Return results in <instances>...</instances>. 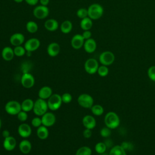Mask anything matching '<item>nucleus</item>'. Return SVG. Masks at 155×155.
I'll return each mask as SVG.
<instances>
[{
  "label": "nucleus",
  "instance_id": "f257e3e1",
  "mask_svg": "<svg viewBox=\"0 0 155 155\" xmlns=\"http://www.w3.org/2000/svg\"><path fill=\"white\" fill-rule=\"evenodd\" d=\"M120 118L115 112L109 111L104 117V123L105 126L111 130L117 128L120 125Z\"/></svg>",
  "mask_w": 155,
  "mask_h": 155
},
{
  "label": "nucleus",
  "instance_id": "f03ea898",
  "mask_svg": "<svg viewBox=\"0 0 155 155\" xmlns=\"http://www.w3.org/2000/svg\"><path fill=\"white\" fill-rule=\"evenodd\" d=\"M88 16L92 20H97L100 19L104 14L103 7L97 3L91 4L87 8Z\"/></svg>",
  "mask_w": 155,
  "mask_h": 155
},
{
  "label": "nucleus",
  "instance_id": "7ed1b4c3",
  "mask_svg": "<svg viewBox=\"0 0 155 155\" xmlns=\"http://www.w3.org/2000/svg\"><path fill=\"white\" fill-rule=\"evenodd\" d=\"M48 109L47 102L45 100L39 98L34 102L33 111L35 115L38 116H42L47 112Z\"/></svg>",
  "mask_w": 155,
  "mask_h": 155
},
{
  "label": "nucleus",
  "instance_id": "20e7f679",
  "mask_svg": "<svg viewBox=\"0 0 155 155\" xmlns=\"http://www.w3.org/2000/svg\"><path fill=\"white\" fill-rule=\"evenodd\" d=\"M5 111L10 115H17L21 110V104L16 101H10L5 105Z\"/></svg>",
  "mask_w": 155,
  "mask_h": 155
},
{
  "label": "nucleus",
  "instance_id": "39448f33",
  "mask_svg": "<svg viewBox=\"0 0 155 155\" xmlns=\"http://www.w3.org/2000/svg\"><path fill=\"white\" fill-rule=\"evenodd\" d=\"M47 102L48 108L51 111L58 110L62 103L61 96L57 93L52 94V95L47 99Z\"/></svg>",
  "mask_w": 155,
  "mask_h": 155
},
{
  "label": "nucleus",
  "instance_id": "423d86ee",
  "mask_svg": "<svg viewBox=\"0 0 155 155\" xmlns=\"http://www.w3.org/2000/svg\"><path fill=\"white\" fill-rule=\"evenodd\" d=\"M78 104L85 108H91L94 105V99L93 97L87 93H82L78 97Z\"/></svg>",
  "mask_w": 155,
  "mask_h": 155
},
{
  "label": "nucleus",
  "instance_id": "0eeeda50",
  "mask_svg": "<svg viewBox=\"0 0 155 155\" xmlns=\"http://www.w3.org/2000/svg\"><path fill=\"white\" fill-rule=\"evenodd\" d=\"M99 60L102 65L108 66L114 62L115 56L114 53L110 51H105L101 53L99 57Z\"/></svg>",
  "mask_w": 155,
  "mask_h": 155
},
{
  "label": "nucleus",
  "instance_id": "6e6552de",
  "mask_svg": "<svg viewBox=\"0 0 155 155\" xmlns=\"http://www.w3.org/2000/svg\"><path fill=\"white\" fill-rule=\"evenodd\" d=\"M99 67V63L94 58H89L87 59L84 64V69L85 71L90 74L96 73Z\"/></svg>",
  "mask_w": 155,
  "mask_h": 155
},
{
  "label": "nucleus",
  "instance_id": "1a4fd4ad",
  "mask_svg": "<svg viewBox=\"0 0 155 155\" xmlns=\"http://www.w3.org/2000/svg\"><path fill=\"white\" fill-rule=\"evenodd\" d=\"M50 11L47 6L42 5H37L35 7L33 11V16L38 19H44L46 18L49 15Z\"/></svg>",
  "mask_w": 155,
  "mask_h": 155
},
{
  "label": "nucleus",
  "instance_id": "9d476101",
  "mask_svg": "<svg viewBox=\"0 0 155 155\" xmlns=\"http://www.w3.org/2000/svg\"><path fill=\"white\" fill-rule=\"evenodd\" d=\"M35 78L33 76L28 72L24 73L21 79V85L25 88H30L35 85Z\"/></svg>",
  "mask_w": 155,
  "mask_h": 155
},
{
  "label": "nucleus",
  "instance_id": "9b49d317",
  "mask_svg": "<svg viewBox=\"0 0 155 155\" xmlns=\"http://www.w3.org/2000/svg\"><path fill=\"white\" fill-rule=\"evenodd\" d=\"M40 41L36 38H31L28 39L24 44V48L27 51L33 52L36 51L40 47Z\"/></svg>",
  "mask_w": 155,
  "mask_h": 155
},
{
  "label": "nucleus",
  "instance_id": "f8f14e48",
  "mask_svg": "<svg viewBox=\"0 0 155 155\" xmlns=\"http://www.w3.org/2000/svg\"><path fill=\"white\" fill-rule=\"evenodd\" d=\"M42 124L47 127L53 126L56 122V116L51 112H46L41 116Z\"/></svg>",
  "mask_w": 155,
  "mask_h": 155
},
{
  "label": "nucleus",
  "instance_id": "ddd939ff",
  "mask_svg": "<svg viewBox=\"0 0 155 155\" xmlns=\"http://www.w3.org/2000/svg\"><path fill=\"white\" fill-rule=\"evenodd\" d=\"M85 39L82 35L76 34L71 39V45L75 50H79L84 46Z\"/></svg>",
  "mask_w": 155,
  "mask_h": 155
},
{
  "label": "nucleus",
  "instance_id": "4468645a",
  "mask_svg": "<svg viewBox=\"0 0 155 155\" xmlns=\"http://www.w3.org/2000/svg\"><path fill=\"white\" fill-rule=\"evenodd\" d=\"M31 131L32 130L31 127L25 123L20 124L18 128V132L19 135L23 138L28 137L31 135Z\"/></svg>",
  "mask_w": 155,
  "mask_h": 155
},
{
  "label": "nucleus",
  "instance_id": "2eb2a0df",
  "mask_svg": "<svg viewBox=\"0 0 155 155\" xmlns=\"http://www.w3.org/2000/svg\"><path fill=\"white\" fill-rule=\"evenodd\" d=\"M24 41L25 36L21 33H13L10 38V42L14 47L22 45Z\"/></svg>",
  "mask_w": 155,
  "mask_h": 155
},
{
  "label": "nucleus",
  "instance_id": "dca6fc26",
  "mask_svg": "<svg viewBox=\"0 0 155 155\" xmlns=\"http://www.w3.org/2000/svg\"><path fill=\"white\" fill-rule=\"evenodd\" d=\"M16 140L13 136H8L4 138L3 141V147L4 149L8 151L13 150L16 146Z\"/></svg>",
  "mask_w": 155,
  "mask_h": 155
},
{
  "label": "nucleus",
  "instance_id": "f3484780",
  "mask_svg": "<svg viewBox=\"0 0 155 155\" xmlns=\"http://www.w3.org/2000/svg\"><path fill=\"white\" fill-rule=\"evenodd\" d=\"M60 51L61 47L59 44L55 42L50 43L47 48V53L51 57H55L58 56L59 54Z\"/></svg>",
  "mask_w": 155,
  "mask_h": 155
},
{
  "label": "nucleus",
  "instance_id": "a211bd4d",
  "mask_svg": "<svg viewBox=\"0 0 155 155\" xmlns=\"http://www.w3.org/2000/svg\"><path fill=\"white\" fill-rule=\"evenodd\" d=\"M83 47L87 53H92L96 50L97 48V44L96 41L91 38L85 40Z\"/></svg>",
  "mask_w": 155,
  "mask_h": 155
},
{
  "label": "nucleus",
  "instance_id": "6ab92c4d",
  "mask_svg": "<svg viewBox=\"0 0 155 155\" xmlns=\"http://www.w3.org/2000/svg\"><path fill=\"white\" fill-rule=\"evenodd\" d=\"M82 124L85 128L93 129L96 125V121L91 115H85L82 118Z\"/></svg>",
  "mask_w": 155,
  "mask_h": 155
},
{
  "label": "nucleus",
  "instance_id": "aec40b11",
  "mask_svg": "<svg viewBox=\"0 0 155 155\" xmlns=\"http://www.w3.org/2000/svg\"><path fill=\"white\" fill-rule=\"evenodd\" d=\"M1 56L2 59L5 61H12L15 56L13 48L9 46L4 47L1 51Z\"/></svg>",
  "mask_w": 155,
  "mask_h": 155
},
{
  "label": "nucleus",
  "instance_id": "412c9836",
  "mask_svg": "<svg viewBox=\"0 0 155 155\" xmlns=\"http://www.w3.org/2000/svg\"><path fill=\"white\" fill-rule=\"evenodd\" d=\"M31 143L27 139H23L19 143V149L20 151L24 154H28L31 151Z\"/></svg>",
  "mask_w": 155,
  "mask_h": 155
},
{
  "label": "nucleus",
  "instance_id": "4be33fe9",
  "mask_svg": "<svg viewBox=\"0 0 155 155\" xmlns=\"http://www.w3.org/2000/svg\"><path fill=\"white\" fill-rule=\"evenodd\" d=\"M53 94L52 89L49 86H44L38 91L39 98L46 100L48 99Z\"/></svg>",
  "mask_w": 155,
  "mask_h": 155
},
{
  "label": "nucleus",
  "instance_id": "5701e85b",
  "mask_svg": "<svg viewBox=\"0 0 155 155\" xmlns=\"http://www.w3.org/2000/svg\"><path fill=\"white\" fill-rule=\"evenodd\" d=\"M44 27L49 31H54L58 29L59 23L54 19H48L44 22Z\"/></svg>",
  "mask_w": 155,
  "mask_h": 155
},
{
  "label": "nucleus",
  "instance_id": "b1692460",
  "mask_svg": "<svg viewBox=\"0 0 155 155\" xmlns=\"http://www.w3.org/2000/svg\"><path fill=\"white\" fill-rule=\"evenodd\" d=\"M36 134L38 137L41 140L46 139L49 135V131L47 127L42 125L36 130Z\"/></svg>",
  "mask_w": 155,
  "mask_h": 155
},
{
  "label": "nucleus",
  "instance_id": "393cba45",
  "mask_svg": "<svg viewBox=\"0 0 155 155\" xmlns=\"http://www.w3.org/2000/svg\"><path fill=\"white\" fill-rule=\"evenodd\" d=\"M21 105V109L22 111H24L25 112H29L33 110V106H34V102L32 99L30 98H27L24 99L22 102Z\"/></svg>",
  "mask_w": 155,
  "mask_h": 155
},
{
  "label": "nucleus",
  "instance_id": "a878e982",
  "mask_svg": "<svg viewBox=\"0 0 155 155\" xmlns=\"http://www.w3.org/2000/svg\"><path fill=\"white\" fill-rule=\"evenodd\" d=\"M93 26V21L88 16L81 19L80 22L81 28L84 30H90Z\"/></svg>",
  "mask_w": 155,
  "mask_h": 155
},
{
  "label": "nucleus",
  "instance_id": "bb28decb",
  "mask_svg": "<svg viewBox=\"0 0 155 155\" xmlns=\"http://www.w3.org/2000/svg\"><path fill=\"white\" fill-rule=\"evenodd\" d=\"M73 28V24L72 22L69 20H65L63 21L60 27V29L62 33L64 34L69 33Z\"/></svg>",
  "mask_w": 155,
  "mask_h": 155
},
{
  "label": "nucleus",
  "instance_id": "cd10ccee",
  "mask_svg": "<svg viewBox=\"0 0 155 155\" xmlns=\"http://www.w3.org/2000/svg\"><path fill=\"white\" fill-rule=\"evenodd\" d=\"M109 155H127L126 151L121 147V145H115L113 147L110 152Z\"/></svg>",
  "mask_w": 155,
  "mask_h": 155
},
{
  "label": "nucleus",
  "instance_id": "c85d7f7f",
  "mask_svg": "<svg viewBox=\"0 0 155 155\" xmlns=\"http://www.w3.org/2000/svg\"><path fill=\"white\" fill-rule=\"evenodd\" d=\"M26 30L30 33H35L38 30V25L36 22L33 21H28L25 25Z\"/></svg>",
  "mask_w": 155,
  "mask_h": 155
},
{
  "label": "nucleus",
  "instance_id": "c756f323",
  "mask_svg": "<svg viewBox=\"0 0 155 155\" xmlns=\"http://www.w3.org/2000/svg\"><path fill=\"white\" fill-rule=\"evenodd\" d=\"M91 113L97 116H101L104 112V109L103 108V107L99 104H95L93 105L91 107Z\"/></svg>",
  "mask_w": 155,
  "mask_h": 155
},
{
  "label": "nucleus",
  "instance_id": "7c9ffc66",
  "mask_svg": "<svg viewBox=\"0 0 155 155\" xmlns=\"http://www.w3.org/2000/svg\"><path fill=\"white\" fill-rule=\"evenodd\" d=\"M91 149L87 146H83L78 149L76 155H91Z\"/></svg>",
  "mask_w": 155,
  "mask_h": 155
},
{
  "label": "nucleus",
  "instance_id": "2f4dec72",
  "mask_svg": "<svg viewBox=\"0 0 155 155\" xmlns=\"http://www.w3.org/2000/svg\"><path fill=\"white\" fill-rule=\"evenodd\" d=\"M107 147L105 143L104 142H97L95 145V147H94V149H95L96 152L97 153L99 154L105 153V151L107 150Z\"/></svg>",
  "mask_w": 155,
  "mask_h": 155
},
{
  "label": "nucleus",
  "instance_id": "473e14b6",
  "mask_svg": "<svg viewBox=\"0 0 155 155\" xmlns=\"http://www.w3.org/2000/svg\"><path fill=\"white\" fill-rule=\"evenodd\" d=\"M13 51H14L15 56H16L18 57L23 56L27 52L24 47H22V45L15 47L13 48Z\"/></svg>",
  "mask_w": 155,
  "mask_h": 155
},
{
  "label": "nucleus",
  "instance_id": "72a5a7b5",
  "mask_svg": "<svg viewBox=\"0 0 155 155\" xmlns=\"http://www.w3.org/2000/svg\"><path fill=\"white\" fill-rule=\"evenodd\" d=\"M97 73H98V74L100 76L105 77L108 75V74L109 73V70H108V68L107 67V66L102 65L99 67Z\"/></svg>",
  "mask_w": 155,
  "mask_h": 155
},
{
  "label": "nucleus",
  "instance_id": "f704fd0d",
  "mask_svg": "<svg viewBox=\"0 0 155 155\" xmlns=\"http://www.w3.org/2000/svg\"><path fill=\"white\" fill-rule=\"evenodd\" d=\"M77 16L80 19H83L88 17V10L85 8H80L77 10Z\"/></svg>",
  "mask_w": 155,
  "mask_h": 155
},
{
  "label": "nucleus",
  "instance_id": "c9c22d12",
  "mask_svg": "<svg viewBox=\"0 0 155 155\" xmlns=\"http://www.w3.org/2000/svg\"><path fill=\"white\" fill-rule=\"evenodd\" d=\"M100 134L102 137H105V138H107L108 137H110L111 134V129L107 127H103L101 130H100Z\"/></svg>",
  "mask_w": 155,
  "mask_h": 155
},
{
  "label": "nucleus",
  "instance_id": "e433bc0d",
  "mask_svg": "<svg viewBox=\"0 0 155 155\" xmlns=\"http://www.w3.org/2000/svg\"><path fill=\"white\" fill-rule=\"evenodd\" d=\"M147 74L150 80L155 82V65H152L148 69Z\"/></svg>",
  "mask_w": 155,
  "mask_h": 155
},
{
  "label": "nucleus",
  "instance_id": "4c0bfd02",
  "mask_svg": "<svg viewBox=\"0 0 155 155\" xmlns=\"http://www.w3.org/2000/svg\"><path fill=\"white\" fill-rule=\"evenodd\" d=\"M63 103L68 104L72 101V96L69 93H65L61 95Z\"/></svg>",
  "mask_w": 155,
  "mask_h": 155
},
{
  "label": "nucleus",
  "instance_id": "58836bf2",
  "mask_svg": "<svg viewBox=\"0 0 155 155\" xmlns=\"http://www.w3.org/2000/svg\"><path fill=\"white\" fill-rule=\"evenodd\" d=\"M17 117L19 120L21 122H25L27 120L28 118V114L27 112H25L24 111L21 110L18 114H17Z\"/></svg>",
  "mask_w": 155,
  "mask_h": 155
},
{
  "label": "nucleus",
  "instance_id": "ea45409f",
  "mask_svg": "<svg viewBox=\"0 0 155 155\" xmlns=\"http://www.w3.org/2000/svg\"><path fill=\"white\" fill-rule=\"evenodd\" d=\"M31 125L33 127L35 128H38L39 127H40L41 125H42V120H41V118L39 117H35L32 119L31 120Z\"/></svg>",
  "mask_w": 155,
  "mask_h": 155
},
{
  "label": "nucleus",
  "instance_id": "a19ab883",
  "mask_svg": "<svg viewBox=\"0 0 155 155\" xmlns=\"http://www.w3.org/2000/svg\"><path fill=\"white\" fill-rule=\"evenodd\" d=\"M121 147L125 150V151H131L133 149V144L130 142L124 141L121 143Z\"/></svg>",
  "mask_w": 155,
  "mask_h": 155
},
{
  "label": "nucleus",
  "instance_id": "79ce46f5",
  "mask_svg": "<svg viewBox=\"0 0 155 155\" xmlns=\"http://www.w3.org/2000/svg\"><path fill=\"white\" fill-rule=\"evenodd\" d=\"M83 136L86 138V139H89L91 137V135H92V131L91 130L88 129V128H85L82 133Z\"/></svg>",
  "mask_w": 155,
  "mask_h": 155
},
{
  "label": "nucleus",
  "instance_id": "37998d69",
  "mask_svg": "<svg viewBox=\"0 0 155 155\" xmlns=\"http://www.w3.org/2000/svg\"><path fill=\"white\" fill-rule=\"evenodd\" d=\"M82 36L85 40H87L91 38V32L90 30H84L82 34Z\"/></svg>",
  "mask_w": 155,
  "mask_h": 155
},
{
  "label": "nucleus",
  "instance_id": "c03bdc74",
  "mask_svg": "<svg viewBox=\"0 0 155 155\" xmlns=\"http://www.w3.org/2000/svg\"><path fill=\"white\" fill-rule=\"evenodd\" d=\"M25 2L30 5H35L38 4L39 0H24Z\"/></svg>",
  "mask_w": 155,
  "mask_h": 155
},
{
  "label": "nucleus",
  "instance_id": "a18cd8bd",
  "mask_svg": "<svg viewBox=\"0 0 155 155\" xmlns=\"http://www.w3.org/2000/svg\"><path fill=\"white\" fill-rule=\"evenodd\" d=\"M2 136L4 138H5V137H7L8 136H10V132L8 130H4L2 131Z\"/></svg>",
  "mask_w": 155,
  "mask_h": 155
},
{
  "label": "nucleus",
  "instance_id": "49530a36",
  "mask_svg": "<svg viewBox=\"0 0 155 155\" xmlns=\"http://www.w3.org/2000/svg\"><path fill=\"white\" fill-rule=\"evenodd\" d=\"M41 4L44 6H47V5L50 2V0H39Z\"/></svg>",
  "mask_w": 155,
  "mask_h": 155
},
{
  "label": "nucleus",
  "instance_id": "de8ad7c7",
  "mask_svg": "<svg viewBox=\"0 0 155 155\" xmlns=\"http://www.w3.org/2000/svg\"><path fill=\"white\" fill-rule=\"evenodd\" d=\"M104 143H105L107 147H110L111 145H112V141L110 139H107V140H105V141L104 142Z\"/></svg>",
  "mask_w": 155,
  "mask_h": 155
},
{
  "label": "nucleus",
  "instance_id": "09e8293b",
  "mask_svg": "<svg viewBox=\"0 0 155 155\" xmlns=\"http://www.w3.org/2000/svg\"><path fill=\"white\" fill-rule=\"evenodd\" d=\"M15 2H16V3H21V2H22V1H24V0H13Z\"/></svg>",
  "mask_w": 155,
  "mask_h": 155
},
{
  "label": "nucleus",
  "instance_id": "8fccbe9b",
  "mask_svg": "<svg viewBox=\"0 0 155 155\" xmlns=\"http://www.w3.org/2000/svg\"><path fill=\"white\" fill-rule=\"evenodd\" d=\"M1 127H2V122H1V119L0 118V130L1 129Z\"/></svg>",
  "mask_w": 155,
  "mask_h": 155
}]
</instances>
